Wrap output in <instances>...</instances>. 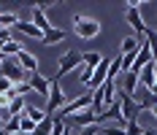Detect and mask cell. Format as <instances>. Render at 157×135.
I'll return each mask as SVG.
<instances>
[{
  "instance_id": "cell-1",
  "label": "cell",
  "mask_w": 157,
  "mask_h": 135,
  "mask_svg": "<svg viewBox=\"0 0 157 135\" xmlns=\"http://www.w3.org/2000/svg\"><path fill=\"white\" fill-rule=\"evenodd\" d=\"M73 32H76L78 38H84V41H92V38L100 35V22H98L95 16L76 14L73 16Z\"/></svg>"
},
{
  "instance_id": "cell-2",
  "label": "cell",
  "mask_w": 157,
  "mask_h": 135,
  "mask_svg": "<svg viewBox=\"0 0 157 135\" xmlns=\"http://www.w3.org/2000/svg\"><path fill=\"white\" fill-rule=\"evenodd\" d=\"M68 103L65 100V92L63 87H60V81L52 76L49 78V95H46V105H44V111H46V116H57V111L63 108V105Z\"/></svg>"
},
{
  "instance_id": "cell-3",
  "label": "cell",
  "mask_w": 157,
  "mask_h": 135,
  "mask_svg": "<svg viewBox=\"0 0 157 135\" xmlns=\"http://www.w3.org/2000/svg\"><path fill=\"white\" fill-rule=\"evenodd\" d=\"M81 68V54H78L76 49H68L63 57H60V62H57V73H54V78L60 81L63 76L73 73V70H78Z\"/></svg>"
},
{
  "instance_id": "cell-4",
  "label": "cell",
  "mask_w": 157,
  "mask_h": 135,
  "mask_svg": "<svg viewBox=\"0 0 157 135\" xmlns=\"http://www.w3.org/2000/svg\"><path fill=\"white\" fill-rule=\"evenodd\" d=\"M0 76H3L6 81H11V84L27 81V73L22 70V65L16 62V57H6V60H3V65H0Z\"/></svg>"
},
{
  "instance_id": "cell-5",
  "label": "cell",
  "mask_w": 157,
  "mask_h": 135,
  "mask_svg": "<svg viewBox=\"0 0 157 135\" xmlns=\"http://www.w3.org/2000/svg\"><path fill=\"white\" fill-rule=\"evenodd\" d=\"M117 105H119V111H122V119H125V122H136V119H138V114H141L138 103H136L130 95L119 92V89H117Z\"/></svg>"
},
{
  "instance_id": "cell-6",
  "label": "cell",
  "mask_w": 157,
  "mask_h": 135,
  "mask_svg": "<svg viewBox=\"0 0 157 135\" xmlns=\"http://www.w3.org/2000/svg\"><path fill=\"white\" fill-rule=\"evenodd\" d=\"M65 127H78V130H84V127H92V124H98V116H95L92 111H81V114H71V116H65L63 119Z\"/></svg>"
},
{
  "instance_id": "cell-7",
  "label": "cell",
  "mask_w": 157,
  "mask_h": 135,
  "mask_svg": "<svg viewBox=\"0 0 157 135\" xmlns=\"http://www.w3.org/2000/svg\"><path fill=\"white\" fill-rule=\"evenodd\" d=\"M117 89L119 92H125V95H136V89H138V73H133V70H127V73H119L117 76Z\"/></svg>"
},
{
  "instance_id": "cell-8",
  "label": "cell",
  "mask_w": 157,
  "mask_h": 135,
  "mask_svg": "<svg viewBox=\"0 0 157 135\" xmlns=\"http://www.w3.org/2000/svg\"><path fill=\"white\" fill-rule=\"evenodd\" d=\"M109 65H111V60H106V57H103V60H100V65L92 70V78H90V84H87V87H90V92H92V89H100V87L109 81Z\"/></svg>"
},
{
  "instance_id": "cell-9",
  "label": "cell",
  "mask_w": 157,
  "mask_h": 135,
  "mask_svg": "<svg viewBox=\"0 0 157 135\" xmlns=\"http://www.w3.org/2000/svg\"><path fill=\"white\" fill-rule=\"evenodd\" d=\"M30 22L38 27L41 32H46L49 27H52V22L46 19V6H33V11H30Z\"/></svg>"
},
{
  "instance_id": "cell-10",
  "label": "cell",
  "mask_w": 157,
  "mask_h": 135,
  "mask_svg": "<svg viewBox=\"0 0 157 135\" xmlns=\"http://www.w3.org/2000/svg\"><path fill=\"white\" fill-rule=\"evenodd\" d=\"M27 84H30V89L35 92V95H41V97H46L49 95V78L41 73H30L27 76Z\"/></svg>"
},
{
  "instance_id": "cell-11",
  "label": "cell",
  "mask_w": 157,
  "mask_h": 135,
  "mask_svg": "<svg viewBox=\"0 0 157 135\" xmlns=\"http://www.w3.org/2000/svg\"><path fill=\"white\" fill-rule=\"evenodd\" d=\"M16 62L22 65V70L30 76V73H38V60H35V54H30L27 49H22L19 54H16Z\"/></svg>"
},
{
  "instance_id": "cell-12",
  "label": "cell",
  "mask_w": 157,
  "mask_h": 135,
  "mask_svg": "<svg viewBox=\"0 0 157 135\" xmlns=\"http://www.w3.org/2000/svg\"><path fill=\"white\" fill-rule=\"evenodd\" d=\"M127 22H130V27L138 32V35H146V22H144V16H141V11L138 8H127Z\"/></svg>"
},
{
  "instance_id": "cell-13",
  "label": "cell",
  "mask_w": 157,
  "mask_h": 135,
  "mask_svg": "<svg viewBox=\"0 0 157 135\" xmlns=\"http://www.w3.org/2000/svg\"><path fill=\"white\" fill-rule=\"evenodd\" d=\"M141 49V38L138 35H122V43H119V54H136Z\"/></svg>"
},
{
  "instance_id": "cell-14",
  "label": "cell",
  "mask_w": 157,
  "mask_h": 135,
  "mask_svg": "<svg viewBox=\"0 0 157 135\" xmlns=\"http://www.w3.org/2000/svg\"><path fill=\"white\" fill-rule=\"evenodd\" d=\"M14 35H27V38H38V41L44 38V32L38 30L33 22H19V24L14 27Z\"/></svg>"
},
{
  "instance_id": "cell-15",
  "label": "cell",
  "mask_w": 157,
  "mask_h": 135,
  "mask_svg": "<svg viewBox=\"0 0 157 135\" xmlns=\"http://www.w3.org/2000/svg\"><path fill=\"white\" fill-rule=\"evenodd\" d=\"M157 84V76H155V68H152V62L144 68L141 73H138V87H144V89H152Z\"/></svg>"
},
{
  "instance_id": "cell-16",
  "label": "cell",
  "mask_w": 157,
  "mask_h": 135,
  "mask_svg": "<svg viewBox=\"0 0 157 135\" xmlns=\"http://www.w3.org/2000/svg\"><path fill=\"white\" fill-rule=\"evenodd\" d=\"M63 38H65V30H60V27H49V30L44 32V38H41V43L54 46V43H60Z\"/></svg>"
},
{
  "instance_id": "cell-17",
  "label": "cell",
  "mask_w": 157,
  "mask_h": 135,
  "mask_svg": "<svg viewBox=\"0 0 157 135\" xmlns=\"http://www.w3.org/2000/svg\"><path fill=\"white\" fill-rule=\"evenodd\" d=\"M19 22H22V16H19V14H14V11H0V27L14 30Z\"/></svg>"
},
{
  "instance_id": "cell-18",
  "label": "cell",
  "mask_w": 157,
  "mask_h": 135,
  "mask_svg": "<svg viewBox=\"0 0 157 135\" xmlns=\"http://www.w3.org/2000/svg\"><path fill=\"white\" fill-rule=\"evenodd\" d=\"M100 60H103V54H98V51H84V54H81V65L90 68V70H95V68L100 65Z\"/></svg>"
},
{
  "instance_id": "cell-19",
  "label": "cell",
  "mask_w": 157,
  "mask_h": 135,
  "mask_svg": "<svg viewBox=\"0 0 157 135\" xmlns=\"http://www.w3.org/2000/svg\"><path fill=\"white\" fill-rule=\"evenodd\" d=\"M22 51V41L19 38H14V41H8V43L3 46V57H16Z\"/></svg>"
},
{
  "instance_id": "cell-20",
  "label": "cell",
  "mask_w": 157,
  "mask_h": 135,
  "mask_svg": "<svg viewBox=\"0 0 157 135\" xmlns=\"http://www.w3.org/2000/svg\"><path fill=\"white\" fill-rule=\"evenodd\" d=\"M52 130H54V116H46V119L35 127V133H33V135H52Z\"/></svg>"
},
{
  "instance_id": "cell-21",
  "label": "cell",
  "mask_w": 157,
  "mask_h": 135,
  "mask_svg": "<svg viewBox=\"0 0 157 135\" xmlns=\"http://www.w3.org/2000/svg\"><path fill=\"white\" fill-rule=\"evenodd\" d=\"M100 135H125V124H100Z\"/></svg>"
},
{
  "instance_id": "cell-22",
  "label": "cell",
  "mask_w": 157,
  "mask_h": 135,
  "mask_svg": "<svg viewBox=\"0 0 157 135\" xmlns=\"http://www.w3.org/2000/svg\"><path fill=\"white\" fill-rule=\"evenodd\" d=\"M125 135H144V124L138 119L136 122H125Z\"/></svg>"
},
{
  "instance_id": "cell-23",
  "label": "cell",
  "mask_w": 157,
  "mask_h": 135,
  "mask_svg": "<svg viewBox=\"0 0 157 135\" xmlns=\"http://www.w3.org/2000/svg\"><path fill=\"white\" fill-rule=\"evenodd\" d=\"M6 135H14V133H19V116H8L6 119V130H3Z\"/></svg>"
},
{
  "instance_id": "cell-24",
  "label": "cell",
  "mask_w": 157,
  "mask_h": 135,
  "mask_svg": "<svg viewBox=\"0 0 157 135\" xmlns=\"http://www.w3.org/2000/svg\"><path fill=\"white\" fill-rule=\"evenodd\" d=\"M146 41H149V46H152V54H157V32H152V30H146V35H144Z\"/></svg>"
},
{
  "instance_id": "cell-25",
  "label": "cell",
  "mask_w": 157,
  "mask_h": 135,
  "mask_svg": "<svg viewBox=\"0 0 157 135\" xmlns=\"http://www.w3.org/2000/svg\"><path fill=\"white\" fill-rule=\"evenodd\" d=\"M11 87H14V84H11V81H6V78L0 76V95H6V92H11Z\"/></svg>"
},
{
  "instance_id": "cell-26",
  "label": "cell",
  "mask_w": 157,
  "mask_h": 135,
  "mask_svg": "<svg viewBox=\"0 0 157 135\" xmlns=\"http://www.w3.org/2000/svg\"><path fill=\"white\" fill-rule=\"evenodd\" d=\"M6 119H8V116H6V114H0V135H3V130H6Z\"/></svg>"
},
{
  "instance_id": "cell-27",
  "label": "cell",
  "mask_w": 157,
  "mask_h": 135,
  "mask_svg": "<svg viewBox=\"0 0 157 135\" xmlns=\"http://www.w3.org/2000/svg\"><path fill=\"white\" fill-rule=\"evenodd\" d=\"M144 135H157V127H144Z\"/></svg>"
},
{
  "instance_id": "cell-28",
  "label": "cell",
  "mask_w": 157,
  "mask_h": 135,
  "mask_svg": "<svg viewBox=\"0 0 157 135\" xmlns=\"http://www.w3.org/2000/svg\"><path fill=\"white\" fill-rule=\"evenodd\" d=\"M63 135H73V130H71V127H65V133Z\"/></svg>"
},
{
  "instance_id": "cell-29",
  "label": "cell",
  "mask_w": 157,
  "mask_h": 135,
  "mask_svg": "<svg viewBox=\"0 0 157 135\" xmlns=\"http://www.w3.org/2000/svg\"><path fill=\"white\" fill-rule=\"evenodd\" d=\"M3 60H6V57H3V54H0V65H3Z\"/></svg>"
},
{
  "instance_id": "cell-30",
  "label": "cell",
  "mask_w": 157,
  "mask_h": 135,
  "mask_svg": "<svg viewBox=\"0 0 157 135\" xmlns=\"http://www.w3.org/2000/svg\"><path fill=\"white\" fill-rule=\"evenodd\" d=\"M98 135H100V133H98Z\"/></svg>"
}]
</instances>
